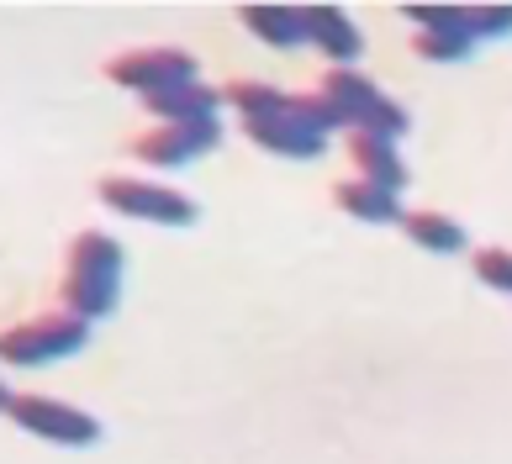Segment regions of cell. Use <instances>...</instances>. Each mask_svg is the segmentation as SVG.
I'll return each instance as SVG.
<instances>
[{
	"label": "cell",
	"mask_w": 512,
	"mask_h": 464,
	"mask_svg": "<svg viewBox=\"0 0 512 464\" xmlns=\"http://www.w3.org/2000/svg\"><path fill=\"white\" fill-rule=\"evenodd\" d=\"M122 269H127V254L111 232H101V227L74 232L69 254H64V280H59L64 312L80 322L111 317L122 306Z\"/></svg>",
	"instance_id": "cell-1"
},
{
	"label": "cell",
	"mask_w": 512,
	"mask_h": 464,
	"mask_svg": "<svg viewBox=\"0 0 512 464\" xmlns=\"http://www.w3.org/2000/svg\"><path fill=\"white\" fill-rule=\"evenodd\" d=\"M85 343H90V322L69 317V312H37V317L0 333V359L16 364V370H32V364H53V359L80 354Z\"/></svg>",
	"instance_id": "cell-2"
},
{
	"label": "cell",
	"mask_w": 512,
	"mask_h": 464,
	"mask_svg": "<svg viewBox=\"0 0 512 464\" xmlns=\"http://www.w3.org/2000/svg\"><path fill=\"white\" fill-rule=\"evenodd\" d=\"M96 190H101V206H111L117 217H132V222H154V227L196 222V201L185 190H169L159 180H143V174H106Z\"/></svg>",
	"instance_id": "cell-3"
},
{
	"label": "cell",
	"mask_w": 512,
	"mask_h": 464,
	"mask_svg": "<svg viewBox=\"0 0 512 464\" xmlns=\"http://www.w3.org/2000/svg\"><path fill=\"white\" fill-rule=\"evenodd\" d=\"M6 417L22 433L48 438V443H59V449H85V443L101 438V422L90 417L85 406L59 401V396H43V391H16L11 406H6Z\"/></svg>",
	"instance_id": "cell-4"
},
{
	"label": "cell",
	"mask_w": 512,
	"mask_h": 464,
	"mask_svg": "<svg viewBox=\"0 0 512 464\" xmlns=\"http://www.w3.org/2000/svg\"><path fill=\"white\" fill-rule=\"evenodd\" d=\"M106 80L122 90H138L148 101V95H164L175 85H196L201 64L185 48H127L106 58Z\"/></svg>",
	"instance_id": "cell-5"
},
{
	"label": "cell",
	"mask_w": 512,
	"mask_h": 464,
	"mask_svg": "<svg viewBox=\"0 0 512 464\" xmlns=\"http://www.w3.org/2000/svg\"><path fill=\"white\" fill-rule=\"evenodd\" d=\"M217 143H222V122H154L132 138V159L154 169H185Z\"/></svg>",
	"instance_id": "cell-6"
},
{
	"label": "cell",
	"mask_w": 512,
	"mask_h": 464,
	"mask_svg": "<svg viewBox=\"0 0 512 464\" xmlns=\"http://www.w3.org/2000/svg\"><path fill=\"white\" fill-rule=\"evenodd\" d=\"M301 27H307V43L328 58L333 69H354L365 37H359V27L338 6H301Z\"/></svg>",
	"instance_id": "cell-7"
},
{
	"label": "cell",
	"mask_w": 512,
	"mask_h": 464,
	"mask_svg": "<svg viewBox=\"0 0 512 464\" xmlns=\"http://www.w3.org/2000/svg\"><path fill=\"white\" fill-rule=\"evenodd\" d=\"M243 138L264 153H280V159H317L328 138L312 127H301L296 116H270V122H243Z\"/></svg>",
	"instance_id": "cell-8"
},
{
	"label": "cell",
	"mask_w": 512,
	"mask_h": 464,
	"mask_svg": "<svg viewBox=\"0 0 512 464\" xmlns=\"http://www.w3.org/2000/svg\"><path fill=\"white\" fill-rule=\"evenodd\" d=\"M148 116L154 122H217V111H222V90H212L206 80L196 85H175V90H164V95H148Z\"/></svg>",
	"instance_id": "cell-9"
},
{
	"label": "cell",
	"mask_w": 512,
	"mask_h": 464,
	"mask_svg": "<svg viewBox=\"0 0 512 464\" xmlns=\"http://www.w3.org/2000/svg\"><path fill=\"white\" fill-rule=\"evenodd\" d=\"M349 159L359 164V180L381 185L391 196L407 185V164H402V153H396V143L375 138V132H349Z\"/></svg>",
	"instance_id": "cell-10"
},
{
	"label": "cell",
	"mask_w": 512,
	"mask_h": 464,
	"mask_svg": "<svg viewBox=\"0 0 512 464\" xmlns=\"http://www.w3.org/2000/svg\"><path fill=\"white\" fill-rule=\"evenodd\" d=\"M317 90L328 95L338 111H344V122H349L354 132L370 122V111H375V106H381V90H375V80H365L359 69H328Z\"/></svg>",
	"instance_id": "cell-11"
},
{
	"label": "cell",
	"mask_w": 512,
	"mask_h": 464,
	"mask_svg": "<svg viewBox=\"0 0 512 464\" xmlns=\"http://www.w3.org/2000/svg\"><path fill=\"white\" fill-rule=\"evenodd\" d=\"M238 22L249 27L264 48H280V53L307 43V27H301L296 6H238Z\"/></svg>",
	"instance_id": "cell-12"
},
{
	"label": "cell",
	"mask_w": 512,
	"mask_h": 464,
	"mask_svg": "<svg viewBox=\"0 0 512 464\" xmlns=\"http://www.w3.org/2000/svg\"><path fill=\"white\" fill-rule=\"evenodd\" d=\"M222 106H233L238 122H270V116H291V90L264 80H233L222 90Z\"/></svg>",
	"instance_id": "cell-13"
},
{
	"label": "cell",
	"mask_w": 512,
	"mask_h": 464,
	"mask_svg": "<svg viewBox=\"0 0 512 464\" xmlns=\"http://www.w3.org/2000/svg\"><path fill=\"white\" fill-rule=\"evenodd\" d=\"M333 206L354 222H402V206H396L391 190L370 185V180H344L333 185Z\"/></svg>",
	"instance_id": "cell-14"
},
{
	"label": "cell",
	"mask_w": 512,
	"mask_h": 464,
	"mask_svg": "<svg viewBox=\"0 0 512 464\" xmlns=\"http://www.w3.org/2000/svg\"><path fill=\"white\" fill-rule=\"evenodd\" d=\"M402 227H407V238L417 248H428V254H460L465 248V232L454 217H444V211H402Z\"/></svg>",
	"instance_id": "cell-15"
},
{
	"label": "cell",
	"mask_w": 512,
	"mask_h": 464,
	"mask_svg": "<svg viewBox=\"0 0 512 464\" xmlns=\"http://www.w3.org/2000/svg\"><path fill=\"white\" fill-rule=\"evenodd\" d=\"M470 48H476V37H470V22H460V27H428V32H417V37H412V53H417V58H428V64H460Z\"/></svg>",
	"instance_id": "cell-16"
},
{
	"label": "cell",
	"mask_w": 512,
	"mask_h": 464,
	"mask_svg": "<svg viewBox=\"0 0 512 464\" xmlns=\"http://www.w3.org/2000/svg\"><path fill=\"white\" fill-rule=\"evenodd\" d=\"M291 116H296L301 127L322 132V138H328V132H338V127H344V132H354V127L344 122V111H338V106H333L322 90H312V95H291Z\"/></svg>",
	"instance_id": "cell-17"
},
{
	"label": "cell",
	"mask_w": 512,
	"mask_h": 464,
	"mask_svg": "<svg viewBox=\"0 0 512 464\" xmlns=\"http://www.w3.org/2000/svg\"><path fill=\"white\" fill-rule=\"evenodd\" d=\"M470 269H476V280H481V285L507 290V296H512V248H476Z\"/></svg>",
	"instance_id": "cell-18"
},
{
	"label": "cell",
	"mask_w": 512,
	"mask_h": 464,
	"mask_svg": "<svg viewBox=\"0 0 512 464\" xmlns=\"http://www.w3.org/2000/svg\"><path fill=\"white\" fill-rule=\"evenodd\" d=\"M412 127V116H407V106L402 101H391V95H381V106L370 111V122L359 127V132H375V138H386V143H396L402 132Z\"/></svg>",
	"instance_id": "cell-19"
},
{
	"label": "cell",
	"mask_w": 512,
	"mask_h": 464,
	"mask_svg": "<svg viewBox=\"0 0 512 464\" xmlns=\"http://www.w3.org/2000/svg\"><path fill=\"white\" fill-rule=\"evenodd\" d=\"M465 22H470V37H502V32H512V6H470L465 11Z\"/></svg>",
	"instance_id": "cell-20"
},
{
	"label": "cell",
	"mask_w": 512,
	"mask_h": 464,
	"mask_svg": "<svg viewBox=\"0 0 512 464\" xmlns=\"http://www.w3.org/2000/svg\"><path fill=\"white\" fill-rule=\"evenodd\" d=\"M407 22L417 32H428V27H460L465 11L460 6H407Z\"/></svg>",
	"instance_id": "cell-21"
},
{
	"label": "cell",
	"mask_w": 512,
	"mask_h": 464,
	"mask_svg": "<svg viewBox=\"0 0 512 464\" xmlns=\"http://www.w3.org/2000/svg\"><path fill=\"white\" fill-rule=\"evenodd\" d=\"M11 396H16V391H6V380H0V412H6V406H11Z\"/></svg>",
	"instance_id": "cell-22"
}]
</instances>
